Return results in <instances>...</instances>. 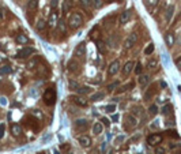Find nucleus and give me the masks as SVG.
I'll return each instance as SVG.
<instances>
[{"mask_svg":"<svg viewBox=\"0 0 181 154\" xmlns=\"http://www.w3.org/2000/svg\"><path fill=\"white\" fill-rule=\"evenodd\" d=\"M56 89H54V86H49L45 89V91H44L42 94V100L44 102L48 105V107H52V105H54V102H56Z\"/></svg>","mask_w":181,"mask_h":154,"instance_id":"obj_1","label":"nucleus"},{"mask_svg":"<svg viewBox=\"0 0 181 154\" xmlns=\"http://www.w3.org/2000/svg\"><path fill=\"white\" fill-rule=\"evenodd\" d=\"M82 25H83V16H82L79 12L71 14L70 18H68V26H70L71 29L76 30V29H79Z\"/></svg>","mask_w":181,"mask_h":154,"instance_id":"obj_2","label":"nucleus"},{"mask_svg":"<svg viewBox=\"0 0 181 154\" xmlns=\"http://www.w3.org/2000/svg\"><path fill=\"white\" fill-rule=\"evenodd\" d=\"M163 141V136L161 134H151L147 136V145L149 146H158Z\"/></svg>","mask_w":181,"mask_h":154,"instance_id":"obj_3","label":"nucleus"},{"mask_svg":"<svg viewBox=\"0 0 181 154\" xmlns=\"http://www.w3.org/2000/svg\"><path fill=\"white\" fill-rule=\"evenodd\" d=\"M119 70H120V61L119 60H113L110 64L108 66V70H106V74L109 77H113L119 73Z\"/></svg>","mask_w":181,"mask_h":154,"instance_id":"obj_4","label":"nucleus"},{"mask_svg":"<svg viewBox=\"0 0 181 154\" xmlns=\"http://www.w3.org/2000/svg\"><path fill=\"white\" fill-rule=\"evenodd\" d=\"M125 128L127 130H134L136 125H138V120H136V117L134 115H125Z\"/></svg>","mask_w":181,"mask_h":154,"instance_id":"obj_5","label":"nucleus"},{"mask_svg":"<svg viewBox=\"0 0 181 154\" xmlns=\"http://www.w3.org/2000/svg\"><path fill=\"white\" fill-rule=\"evenodd\" d=\"M70 100L72 101L75 105H78V107H82V108H86L87 105H88V101L84 97H82V95H71Z\"/></svg>","mask_w":181,"mask_h":154,"instance_id":"obj_6","label":"nucleus"},{"mask_svg":"<svg viewBox=\"0 0 181 154\" xmlns=\"http://www.w3.org/2000/svg\"><path fill=\"white\" fill-rule=\"evenodd\" d=\"M33 53H34V48H32V46H25V48H22V49H20L18 53H16V57H18V59H26V57L32 56Z\"/></svg>","mask_w":181,"mask_h":154,"instance_id":"obj_7","label":"nucleus"},{"mask_svg":"<svg viewBox=\"0 0 181 154\" xmlns=\"http://www.w3.org/2000/svg\"><path fill=\"white\" fill-rule=\"evenodd\" d=\"M136 41H138V34H136V33H131L127 38H125V41H124V48H125V49L132 48L136 44Z\"/></svg>","mask_w":181,"mask_h":154,"instance_id":"obj_8","label":"nucleus"},{"mask_svg":"<svg viewBox=\"0 0 181 154\" xmlns=\"http://www.w3.org/2000/svg\"><path fill=\"white\" fill-rule=\"evenodd\" d=\"M74 127H75V130H78V131H84V130L88 127V120L87 119H78V120H75Z\"/></svg>","mask_w":181,"mask_h":154,"instance_id":"obj_9","label":"nucleus"},{"mask_svg":"<svg viewBox=\"0 0 181 154\" xmlns=\"http://www.w3.org/2000/svg\"><path fill=\"white\" fill-rule=\"evenodd\" d=\"M78 142H79V145L84 149H87V147L91 146V138L88 135H80L79 138H78Z\"/></svg>","mask_w":181,"mask_h":154,"instance_id":"obj_10","label":"nucleus"},{"mask_svg":"<svg viewBox=\"0 0 181 154\" xmlns=\"http://www.w3.org/2000/svg\"><path fill=\"white\" fill-rule=\"evenodd\" d=\"M84 55H86V44H84V42H80L79 45L75 48L74 56H76V57H83Z\"/></svg>","mask_w":181,"mask_h":154,"instance_id":"obj_11","label":"nucleus"},{"mask_svg":"<svg viewBox=\"0 0 181 154\" xmlns=\"http://www.w3.org/2000/svg\"><path fill=\"white\" fill-rule=\"evenodd\" d=\"M129 19H131V11H129V10H125V11H123L120 14V16H119V20H120L121 25H125V23H127Z\"/></svg>","mask_w":181,"mask_h":154,"instance_id":"obj_12","label":"nucleus"},{"mask_svg":"<svg viewBox=\"0 0 181 154\" xmlns=\"http://www.w3.org/2000/svg\"><path fill=\"white\" fill-rule=\"evenodd\" d=\"M149 82H150V77L147 74H142V75H139V79H138V83H139V86L140 87H146L149 85Z\"/></svg>","mask_w":181,"mask_h":154,"instance_id":"obj_13","label":"nucleus"},{"mask_svg":"<svg viewBox=\"0 0 181 154\" xmlns=\"http://www.w3.org/2000/svg\"><path fill=\"white\" fill-rule=\"evenodd\" d=\"M108 45L110 46L112 49H114V48L119 45V37L116 36V34H110V37L108 38Z\"/></svg>","mask_w":181,"mask_h":154,"instance_id":"obj_14","label":"nucleus"},{"mask_svg":"<svg viewBox=\"0 0 181 154\" xmlns=\"http://www.w3.org/2000/svg\"><path fill=\"white\" fill-rule=\"evenodd\" d=\"M155 93H157V87H155V85H153V86L150 87L147 91H146V94H144V101H150V100H151V98L155 95Z\"/></svg>","mask_w":181,"mask_h":154,"instance_id":"obj_15","label":"nucleus"},{"mask_svg":"<svg viewBox=\"0 0 181 154\" xmlns=\"http://www.w3.org/2000/svg\"><path fill=\"white\" fill-rule=\"evenodd\" d=\"M175 41H176V38H175V34L173 33H166L165 34V42L169 48L175 45Z\"/></svg>","mask_w":181,"mask_h":154,"instance_id":"obj_16","label":"nucleus"},{"mask_svg":"<svg viewBox=\"0 0 181 154\" xmlns=\"http://www.w3.org/2000/svg\"><path fill=\"white\" fill-rule=\"evenodd\" d=\"M74 7V2L72 0H64L63 2V6H61V10H63V14H67L71 8Z\"/></svg>","mask_w":181,"mask_h":154,"instance_id":"obj_17","label":"nucleus"},{"mask_svg":"<svg viewBox=\"0 0 181 154\" xmlns=\"http://www.w3.org/2000/svg\"><path fill=\"white\" fill-rule=\"evenodd\" d=\"M11 132L14 136H19L22 134V127H20V124H16V123L11 124Z\"/></svg>","mask_w":181,"mask_h":154,"instance_id":"obj_18","label":"nucleus"},{"mask_svg":"<svg viewBox=\"0 0 181 154\" xmlns=\"http://www.w3.org/2000/svg\"><path fill=\"white\" fill-rule=\"evenodd\" d=\"M68 70H70L71 73L79 71V63H78V61H75V59L70 60V61H68Z\"/></svg>","mask_w":181,"mask_h":154,"instance_id":"obj_19","label":"nucleus"},{"mask_svg":"<svg viewBox=\"0 0 181 154\" xmlns=\"http://www.w3.org/2000/svg\"><path fill=\"white\" fill-rule=\"evenodd\" d=\"M104 98H105V93H104V91H97V93H94V94L90 97V101L97 102V101L104 100Z\"/></svg>","mask_w":181,"mask_h":154,"instance_id":"obj_20","label":"nucleus"},{"mask_svg":"<svg viewBox=\"0 0 181 154\" xmlns=\"http://www.w3.org/2000/svg\"><path fill=\"white\" fill-rule=\"evenodd\" d=\"M95 45H97V49H98V52L100 53H106V44L102 40H98L97 42H95Z\"/></svg>","mask_w":181,"mask_h":154,"instance_id":"obj_21","label":"nucleus"},{"mask_svg":"<svg viewBox=\"0 0 181 154\" xmlns=\"http://www.w3.org/2000/svg\"><path fill=\"white\" fill-rule=\"evenodd\" d=\"M132 70H134V61L129 60V61H127V63H125V66L123 67V74H124V75H128Z\"/></svg>","mask_w":181,"mask_h":154,"instance_id":"obj_22","label":"nucleus"},{"mask_svg":"<svg viewBox=\"0 0 181 154\" xmlns=\"http://www.w3.org/2000/svg\"><path fill=\"white\" fill-rule=\"evenodd\" d=\"M161 112H162V115H163V116H169V115H172V112H173V105H172V104H166V105H163L162 109H161Z\"/></svg>","mask_w":181,"mask_h":154,"instance_id":"obj_23","label":"nucleus"},{"mask_svg":"<svg viewBox=\"0 0 181 154\" xmlns=\"http://www.w3.org/2000/svg\"><path fill=\"white\" fill-rule=\"evenodd\" d=\"M132 115L134 116H140V117H143L144 116V109H143L142 107H139V105H136V107L132 108Z\"/></svg>","mask_w":181,"mask_h":154,"instance_id":"obj_24","label":"nucleus"},{"mask_svg":"<svg viewBox=\"0 0 181 154\" xmlns=\"http://www.w3.org/2000/svg\"><path fill=\"white\" fill-rule=\"evenodd\" d=\"M102 131H104V124H102V123H100V121H97L93 125V132H94L95 135H100Z\"/></svg>","mask_w":181,"mask_h":154,"instance_id":"obj_25","label":"nucleus"},{"mask_svg":"<svg viewBox=\"0 0 181 154\" xmlns=\"http://www.w3.org/2000/svg\"><path fill=\"white\" fill-rule=\"evenodd\" d=\"M15 41H16L18 44H22V45H23V44H27V42H29V38H27L25 34H18V36L15 37Z\"/></svg>","mask_w":181,"mask_h":154,"instance_id":"obj_26","label":"nucleus"},{"mask_svg":"<svg viewBox=\"0 0 181 154\" xmlns=\"http://www.w3.org/2000/svg\"><path fill=\"white\" fill-rule=\"evenodd\" d=\"M173 12H175V6L170 4L168 7V10H166V22H170V19L173 16Z\"/></svg>","mask_w":181,"mask_h":154,"instance_id":"obj_27","label":"nucleus"},{"mask_svg":"<svg viewBox=\"0 0 181 154\" xmlns=\"http://www.w3.org/2000/svg\"><path fill=\"white\" fill-rule=\"evenodd\" d=\"M46 25H48V22H46V20H44V19H40L38 22H37V25H36V29L38 30V32H42V30H45Z\"/></svg>","mask_w":181,"mask_h":154,"instance_id":"obj_28","label":"nucleus"},{"mask_svg":"<svg viewBox=\"0 0 181 154\" xmlns=\"http://www.w3.org/2000/svg\"><path fill=\"white\" fill-rule=\"evenodd\" d=\"M57 29H59L60 33L66 34L67 33V25H66V22H64V20H59V22H57Z\"/></svg>","mask_w":181,"mask_h":154,"instance_id":"obj_29","label":"nucleus"},{"mask_svg":"<svg viewBox=\"0 0 181 154\" xmlns=\"http://www.w3.org/2000/svg\"><path fill=\"white\" fill-rule=\"evenodd\" d=\"M157 113H158V107H157L155 104L150 105V108H149V115L151 116V117H154V116H157Z\"/></svg>","mask_w":181,"mask_h":154,"instance_id":"obj_30","label":"nucleus"},{"mask_svg":"<svg viewBox=\"0 0 181 154\" xmlns=\"http://www.w3.org/2000/svg\"><path fill=\"white\" fill-rule=\"evenodd\" d=\"M37 6H38V0H30L29 6H27V8H29V11L34 12L37 10Z\"/></svg>","mask_w":181,"mask_h":154,"instance_id":"obj_31","label":"nucleus"},{"mask_svg":"<svg viewBox=\"0 0 181 154\" xmlns=\"http://www.w3.org/2000/svg\"><path fill=\"white\" fill-rule=\"evenodd\" d=\"M154 49H155V46H154V44L153 42H150L147 46L144 48V55H147V56H150L153 52H154Z\"/></svg>","mask_w":181,"mask_h":154,"instance_id":"obj_32","label":"nucleus"},{"mask_svg":"<svg viewBox=\"0 0 181 154\" xmlns=\"http://www.w3.org/2000/svg\"><path fill=\"white\" fill-rule=\"evenodd\" d=\"M144 3H146V7H147L149 10H151L158 4V0H144Z\"/></svg>","mask_w":181,"mask_h":154,"instance_id":"obj_33","label":"nucleus"},{"mask_svg":"<svg viewBox=\"0 0 181 154\" xmlns=\"http://www.w3.org/2000/svg\"><path fill=\"white\" fill-rule=\"evenodd\" d=\"M38 57H33V60H30L29 63H27V68L29 70H32V68H36V66L38 64Z\"/></svg>","mask_w":181,"mask_h":154,"instance_id":"obj_34","label":"nucleus"},{"mask_svg":"<svg viewBox=\"0 0 181 154\" xmlns=\"http://www.w3.org/2000/svg\"><path fill=\"white\" fill-rule=\"evenodd\" d=\"M157 66H158V60H157V59H150L149 60L147 68H150V70H154V68H157Z\"/></svg>","mask_w":181,"mask_h":154,"instance_id":"obj_35","label":"nucleus"},{"mask_svg":"<svg viewBox=\"0 0 181 154\" xmlns=\"http://www.w3.org/2000/svg\"><path fill=\"white\" fill-rule=\"evenodd\" d=\"M119 85H120V82H119V81H116V82H112V83H109L108 86H106L108 91H113V90H116V89L119 87Z\"/></svg>","mask_w":181,"mask_h":154,"instance_id":"obj_36","label":"nucleus"},{"mask_svg":"<svg viewBox=\"0 0 181 154\" xmlns=\"http://www.w3.org/2000/svg\"><path fill=\"white\" fill-rule=\"evenodd\" d=\"M76 93L87 94V93H90V87H88V86H79V87H78V90H76Z\"/></svg>","mask_w":181,"mask_h":154,"instance_id":"obj_37","label":"nucleus"},{"mask_svg":"<svg viewBox=\"0 0 181 154\" xmlns=\"http://www.w3.org/2000/svg\"><path fill=\"white\" fill-rule=\"evenodd\" d=\"M11 67L10 66H3V67H0V75H7V74H10L11 73Z\"/></svg>","mask_w":181,"mask_h":154,"instance_id":"obj_38","label":"nucleus"},{"mask_svg":"<svg viewBox=\"0 0 181 154\" xmlns=\"http://www.w3.org/2000/svg\"><path fill=\"white\" fill-rule=\"evenodd\" d=\"M48 25L49 26H53V25H57V15L56 14H52V15H50V18H49V22H48Z\"/></svg>","mask_w":181,"mask_h":154,"instance_id":"obj_39","label":"nucleus"},{"mask_svg":"<svg viewBox=\"0 0 181 154\" xmlns=\"http://www.w3.org/2000/svg\"><path fill=\"white\" fill-rule=\"evenodd\" d=\"M104 111L106 112V113H113L116 111V105L114 104H110V105H106V107L104 108Z\"/></svg>","mask_w":181,"mask_h":154,"instance_id":"obj_40","label":"nucleus"},{"mask_svg":"<svg viewBox=\"0 0 181 154\" xmlns=\"http://www.w3.org/2000/svg\"><path fill=\"white\" fill-rule=\"evenodd\" d=\"M134 87V82H129V83H127L125 86H123L121 89H119L117 90V93H123V91H125V90H128V89H132Z\"/></svg>","mask_w":181,"mask_h":154,"instance_id":"obj_41","label":"nucleus"},{"mask_svg":"<svg viewBox=\"0 0 181 154\" xmlns=\"http://www.w3.org/2000/svg\"><path fill=\"white\" fill-rule=\"evenodd\" d=\"M142 71H143V66L140 61H138L135 66V73H136V75H142Z\"/></svg>","mask_w":181,"mask_h":154,"instance_id":"obj_42","label":"nucleus"},{"mask_svg":"<svg viewBox=\"0 0 181 154\" xmlns=\"http://www.w3.org/2000/svg\"><path fill=\"white\" fill-rule=\"evenodd\" d=\"M79 86H80V85L76 81H72V79L70 81V89H71V90H75V91H76V90H78V87H79Z\"/></svg>","mask_w":181,"mask_h":154,"instance_id":"obj_43","label":"nucleus"},{"mask_svg":"<svg viewBox=\"0 0 181 154\" xmlns=\"http://www.w3.org/2000/svg\"><path fill=\"white\" fill-rule=\"evenodd\" d=\"M91 4L94 6V8H101L104 3H102V0H91Z\"/></svg>","mask_w":181,"mask_h":154,"instance_id":"obj_44","label":"nucleus"},{"mask_svg":"<svg viewBox=\"0 0 181 154\" xmlns=\"http://www.w3.org/2000/svg\"><path fill=\"white\" fill-rule=\"evenodd\" d=\"M80 4L83 6L84 8H90V7L93 6L91 4V0H80Z\"/></svg>","mask_w":181,"mask_h":154,"instance_id":"obj_45","label":"nucleus"},{"mask_svg":"<svg viewBox=\"0 0 181 154\" xmlns=\"http://www.w3.org/2000/svg\"><path fill=\"white\" fill-rule=\"evenodd\" d=\"M166 149L162 147V146H155V154H165Z\"/></svg>","mask_w":181,"mask_h":154,"instance_id":"obj_46","label":"nucleus"},{"mask_svg":"<svg viewBox=\"0 0 181 154\" xmlns=\"http://www.w3.org/2000/svg\"><path fill=\"white\" fill-rule=\"evenodd\" d=\"M168 135H169V136H173V138H176V139H179V134H177L176 130H169V131H168Z\"/></svg>","mask_w":181,"mask_h":154,"instance_id":"obj_47","label":"nucleus"},{"mask_svg":"<svg viewBox=\"0 0 181 154\" xmlns=\"http://www.w3.org/2000/svg\"><path fill=\"white\" fill-rule=\"evenodd\" d=\"M4 131H6V124L4 123H0V139L4 136Z\"/></svg>","mask_w":181,"mask_h":154,"instance_id":"obj_48","label":"nucleus"},{"mask_svg":"<svg viewBox=\"0 0 181 154\" xmlns=\"http://www.w3.org/2000/svg\"><path fill=\"white\" fill-rule=\"evenodd\" d=\"M106 146H108V143H106V142H102V143H101V146H100V152H101L102 154L106 153Z\"/></svg>","mask_w":181,"mask_h":154,"instance_id":"obj_49","label":"nucleus"},{"mask_svg":"<svg viewBox=\"0 0 181 154\" xmlns=\"http://www.w3.org/2000/svg\"><path fill=\"white\" fill-rule=\"evenodd\" d=\"M101 121H102V124L106 125V127H109V125H110V120H109V119H106V117H102Z\"/></svg>","mask_w":181,"mask_h":154,"instance_id":"obj_50","label":"nucleus"},{"mask_svg":"<svg viewBox=\"0 0 181 154\" xmlns=\"http://www.w3.org/2000/svg\"><path fill=\"white\" fill-rule=\"evenodd\" d=\"M169 147H170V149H177V147H179V143L170 142V143H169Z\"/></svg>","mask_w":181,"mask_h":154,"instance_id":"obj_51","label":"nucleus"},{"mask_svg":"<svg viewBox=\"0 0 181 154\" xmlns=\"http://www.w3.org/2000/svg\"><path fill=\"white\" fill-rule=\"evenodd\" d=\"M166 125H168V127H175V120H172V119L168 120L166 121Z\"/></svg>","mask_w":181,"mask_h":154,"instance_id":"obj_52","label":"nucleus"},{"mask_svg":"<svg viewBox=\"0 0 181 154\" xmlns=\"http://www.w3.org/2000/svg\"><path fill=\"white\" fill-rule=\"evenodd\" d=\"M176 66H177V67H179L180 70H181V57H179V59L176 60Z\"/></svg>","mask_w":181,"mask_h":154,"instance_id":"obj_53","label":"nucleus"},{"mask_svg":"<svg viewBox=\"0 0 181 154\" xmlns=\"http://www.w3.org/2000/svg\"><path fill=\"white\" fill-rule=\"evenodd\" d=\"M124 141V136H119V138H116V143H120Z\"/></svg>","mask_w":181,"mask_h":154,"instance_id":"obj_54","label":"nucleus"},{"mask_svg":"<svg viewBox=\"0 0 181 154\" xmlns=\"http://www.w3.org/2000/svg\"><path fill=\"white\" fill-rule=\"evenodd\" d=\"M139 138H140V135H135V136H132V138H131V142H135V141H138Z\"/></svg>","mask_w":181,"mask_h":154,"instance_id":"obj_55","label":"nucleus"},{"mask_svg":"<svg viewBox=\"0 0 181 154\" xmlns=\"http://www.w3.org/2000/svg\"><path fill=\"white\" fill-rule=\"evenodd\" d=\"M159 85H161V87H163V89H165V87H168V85H166V82H163V81H161V82H159Z\"/></svg>","mask_w":181,"mask_h":154,"instance_id":"obj_56","label":"nucleus"},{"mask_svg":"<svg viewBox=\"0 0 181 154\" xmlns=\"http://www.w3.org/2000/svg\"><path fill=\"white\" fill-rule=\"evenodd\" d=\"M57 3H59V0H52V3H50V4H52V7L54 8V7L57 6Z\"/></svg>","mask_w":181,"mask_h":154,"instance_id":"obj_57","label":"nucleus"},{"mask_svg":"<svg viewBox=\"0 0 181 154\" xmlns=\"http://www.w3.org/2000/svg\"><path fill=\"white\" fill-rule=\"evenodd\" d=\"M112 120H113V121H117V120H119V115H113V116H112Z\"/></svg>","mask_w":181,"mask_h":154,"instance_id":"obj_58","label":"nucleus"},{"mask_svg":"<svg viewBox=\"0 0 181 154\" xmlns=\"http://www.w3.org/2000/svg\"><path fill=\"white\" fill-rule=\"evenodd\" d=\"M157 127H158V121H154V123H153V124H151V128H157Z\"/></svg>","mask_w":181,"mask_h":154,"instance_id":"obj_59","label":"nucleus"},{"mask_svg":"<svg viewBox=\"0 0 181 154\" xmlns=\"http://www.w3.org/2000/svg\"><path fill=\"white\" fill-rule=\"evenodd\" d=\"M0 102H2V105H6V104H7V101H6V98H4V97L0 98Z\"/></svg>","mask_w":181,"mask_h":154,"instance_id":"obj_60","label":"nucleus"},{"mask_svg":"<svg viewBox=\"0 0 181 154\" xmlns=\"http://www.w3.org/2000/svg\"><path fill=\"white\" fill-rule=\"evenodd\" d=\"M53 153H54V154H60V152H59V150H56V149L53 150Z\"/></svg>","mask_w":181,"mask_h":154,"instance_id":"obj_61","label":"nucleus"},{"mask_svg":"<svg viewBox=\"0 0 181 154\" xmlns=\"http://www.w3.org/2000/svg\"><path fill=\"white\" fill-rule=\"evenodd\" d=\"M173 154H181V150H177V152H175Z\"/></svg>","mask_w":181,"mask_h":154,"instance_id":"obj_62","label":"nucleus"},{"mask_svg":"<svg viewBox=\"0 0 181 154\" xmlns=\"http://www.w3.org/2000/svg\"><path fill=\"white\" fill-rule=\"evenodd\" d=\"M3 18V15H2V12H0V19H2Z\"/></svg>","mask_w":181,"mask_h":154,"instance_id":"obj_63","label":"nucleus"}]
</instances>
